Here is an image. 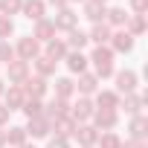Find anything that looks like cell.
Segmentation results:
<instances>
[{"instance_id":"f546056e","label":"cell","mask_w":148,"mask_h":148,"mask_svg":"<svg viewBox=\"0 0 148 148\" xmlns=\"http://www.w3.org/2000/svg\"><path fill=\"white\" fill-rule=\"evenodd\" d=\"M87 61H93L96 67H105V64H113V49H110V47H96V49H93V55H90Z\"/></svg>"},{"instance_id":"ab89813d","label":"cell","mask_w":148,"mask_h":148,"mask_svg":"<svg viewBox=\"0 0 148 148\" xmlns=\"http://www.w3.org/2000/svg\"><path fill=\"white\" fill-rule=\"evenodd\" d=\"M47 3H52L55 9H64V6H70V3H67V0H47Z\"/></svg>"},{"instance_id":"d6a6232c","label":"cell","mask_w":148,"mask_h":148,"mask_svg":"<svg viewBox=\"0 0 148 148\" xmlns=\"http://www.w3.org/2000/svg\"><path fill=\"white\" fill-rule=\"evenodd\" d=\"M21 6H23V0H0V15H21Z\"/></svg>"},{"instance_id":"60d3db41","label":"cell","mask_w":148,"mask_h":148,"mask_svg":"<svg viewBox=\"0 0 148 148\" xmlns=\"http://www.w3.org/2000/svg\"><path fill=\"white\" fill-rule=\"evenodd\" d=\"M0 148H6V131L0 128Z\"/></svg>"},{"instance_id":"d4e9b609","label":"cell","mask_w":148,"mask_h":148,"mask_svg":"<svg viewBox=\"0 0 148 148\" xmlns=\"http://www.w3.org/2000/svg\"><path fill=\"white\" fill-rule=\"evenodd\" d=\"M105 9H108V6L96 3V0H87V3H84V18H87L90 23H102V21H105Z\"/></svg>"},{"instance_id":"d590c367","label":"cell","mask_w":148,"mask_h":148,"mask_svg":"<svg viewBox=\"0 0 148 148\" xmlns=\"http://www.w3.org/2000/svg\"><path fill=\"white\" fill-rule=\"evenodd\" d=\"M148 12V0H131V12L128 15H145Z\"/></svg>"},{"instance_id":"7bdbcfd3","label":"cell","mask_w":148,"mask_h":148,"mask_svg":"<svg viewBox=\"0 0 148 148\" xmlns=\"http://www.w3.org/2000/svg\"><path fill=\"white\" fill-rule=\"evenodd\" d=\"M67 3H87V0H67Z\"/></svg>"},{"instance_id":"ac0fdd59","label":"cell","mask_w":148,"mask_h":148,"mask_svg":"<svg viewBox=\"0 0 148 148\" xmlns=\"http://www.w3.org/2000/svg\"><path fill=\"white\" fill-rule=\"evenodd\" d=\"M64 44H67V49H70V52H82L90 41H87V32L76 26L73 32H67V41H64Z\"/></svg>"},{"instance_id":"5b68a950","label":"cell","mask_w":148,"mask_h":148,"mask_svg":"<svg viewBox=\"0 0 148 148\" xmlns=\"http://www.w3.org/2000/svg\"><path fill=\"white\" fill-rule=\"evenodd\" d=\"M113 79H116V93H136L139 79H136L134 70H116Z\"/></svg>"},{"instance_id":"e575fe53","label":"cell","mask_w":148,"mask_h":148,"mask_svg":"<svg viewBox=\"0 0 148 148\" xmlns=\"http://www.w3.org/2000/svg\"><path fill=\"white\" fill-rule=\"evenodd\" d=\"M9 61H15V47L9 41H0V64H9Z\"/></svg>"},{"instance_id":"ee69618b","label":"cell","mask_w":148,"mask_h":148,"mask_svg":"<svg viewBox=\"0 0 148 148\" xmlns=\"http://www.w3.org/2000/svg\"><path fill=\"white\" fill-rule=\"evenodd\" d=\"M21 148H35V145H29V142H26V145H21Z\"/></svg>"},{"instance_id":"277c9868","label":"cell","mask_w":148,"mask_h":148,"mask_svg":"<svg viewBox=\"0 0 148 148\" xmlns=\"http://www.w3.org/2000/svg\"><path fill=\"white\" fill-rule=\"evenodd\" d=\"M21 90H23V96H26V99H44V96H47V90H49V84H47V79L32 76V79H26V82L21 84Z\"/></svg>"},{"instance_id":"d6986e66","label":"cell","mask_w":148,"mask_h":148,"mask_svg":"<svg viewBox=\"0 0 148 148\" xmlns=\"http://www.w3.org/2000/svg\"><path fill=\"white\" fill-rule=\"evenodd\" d=\"M3 96H6V102H3V105H6L9 110H21V108H23V102H26V96H23L21 84H9V90H6Z\"/></svg>"},{"instance_id":"44dd1931","label":"cell","mask_w":148,"mask_h":148,"mask_svg":"<svg viewBox=\"0 0 148 148\" xmlns=\"http://www.w3.org/2000/svg\"><path fill=\"white\" fill-rule=\"evenodd\" d=\"M64 64H67V70L70 73H87V55L84 52H67V58H64Z\"/></svg>"},{"instance_id":"30bf717a","label":"cell","mask_w":148,"mask_h":148,"mask_svg":"<svg viewBox=\"0 0 148 148\" xmlns=\"http://www.w3.org/2000/svg\"><path fill=\"white\" fill-rule=\"evenodd\" d=\"M6 73H9V82H12V84H23V82L29 79V64L21 61V58H15V61L6 64Z\"/></svg>"},{"instance_id":"6da1fadb","label":"cell","mask_w":148,"mask_h":148,"mask_svg":"<svg viewBox=\"0 0 148 148\" xmlns=\"http://www.w3.org/2000/svg\"><path fill=\"white\" fill-rule=\"evenodd\" d=\"M41 55V44L32 38V35H23V38H18V44H15V58H21V61H35Z\"/></svg>"},{"instance_id":"8fae6325","label":"cell","mask_w":148,"mask_h":148,"mask_svg":"<svg viewBox=\"0 0 148 148\" xmlns=\"http://www.w3.org/2000/svg\"><path fill=\"white\" fill-rule=\"evenodd\" d=\"M67 52H70V49H67L64 38H52V41H47V44H44V55H47L49 61H55V64H58V61H64V58H67Z\"/></svg>"},{"instance_id":"52a82bcc","label":"cell","mask_w":148,"mask_h":148,"mask_svg":"<svg viewBox=\"0 0 148 148\" xmlns=\"http://www.w3.org/2000/svg\"><path fill=\"white\" fill-rule=\"evenodd\" d=\"M110 49H113V55L119 52V55H128V52H134V38L125 32V29H116L113 35H110Z\"/></svg>"},{"instance_id":"3957f363","label":"cell","mask_w":148,"mask_h":148,"mask_svg":"<svg viewBox=\"0 0 148 148\" xmlns=\"http://www.w3.org/2000/svg\"><path fill=\"white\" fill-rule=\"evenodd\" d=\"M52 26H55V32H73V29L79 26V15L73 12L70 6H64V9H58V12H55Z\"/></svg>"},{"instance_id":"7c38bea8","label":"cell","mask_w":148,"mask_h":148,"mask_svg":"<svg viewBox=\"0 0 148 148\" xmlns=\"http://www.w3.org/2000/svg\"><path fill=\"white\" fill-rule=\"evenodd\" d=\"M93 105L102 108V110H119V93L116 90H96L93 93Z\"/></svg>"},{"instance_id":"4fadbf2b","label":"cell","mask_w":148,"mask_h":148,"mask_svg":"<svg viewBox=\"0 0 148 148\" xmlns=\"http://www.w3.org/2000/svg\"><path fill=\"white\" fill-rule=\"evenodd\" d=\"M49 131H52V122H49L47 116H35V119H29V125H26V136H35V139L49 136Z\"/></svg>"},{"instance_id":"74e56055","label":"cell","mask_w":148,"mask_h":148,"mask_svg":"<svg viewBox=\"0 0 148 148\" xmlns=\"http://www.w3.org/2000/svg\"><path fill=\"white\" fill-rule=\"evenodd\" d=\"M122 148H145V139H122Z\"/></svg>"},{"instance_id":"9a60e30c","label":"cell","mask_w":148,"mask_h":148,"mask_svg":"<svg viewBox=\"0 0 148 148\" xmlns=\"http://www.w3.org/2000/svg\"><path fill=\"white\" fill-rule=\"evenodd\" d=\"M32 38L41 44H47V41H52L55 38V26H52V18H41V21H35V29H32Z\"/></svg>"},{"instance_id":"f1b7e54d","label":"cell","mask_w":148,"mask_h":148,"mask_svg":"<svg viewBox=\"0 0 148 148\" xmlns=\"http://www.w3.org/2000/svg\"><path fill=\"white\" fill-rule=\"evenodd\" d=\"M32 64H35V73H38L41 79H49V76H55V61H49L47 55H38Z\"/></svg>"},{"instance_id":"cb8c5ba5","label":"cell","mask_w":148,"mask_h":148,"mask_svg":"<svg viewBox=\"0 0 148 148\" xmlns=\"http://www.w3.org/2000/svg\"><path fill=\"white\" fill-rule=\"evenodd\" d=\"M125 21H128V12L122 9V6H110V9H105V23L113 29V26H125Z\"/></svg>"},{"instance_id":"484cf974","label":"cell","mask_w":148,"mask_h":148,"mask_svg":"<svg viewBox=\"0 0 148 148\" xmlns=\"http://www.w3.org/2000/svg\"><path fill=\"white\" fill-rule=\"evenodd\" d=\"M125 32H128L131 38H139V35L145 32V15H128V21H125Z\"/></svg>"},{"instance_id":"4316f807","label":"cell","mask_w":148,"mask_h":148,"mask_svg":"<svg viewBox=\"0 0 148 148\" xmlns=\"http://www.w3.org/2000/svg\"><path fill=\"white\" fill-rule=\"evenodd\" d=\"M6 145H12V148L26 145V128H23V125H12V128L6 131Z\"/></svg>"},{"instance_id":"7402d4cb","label":"cell","mask_w":148,"mask_h":148,"mask_svg":"<svg viewBox=\"0 0 148 148\" xmlns=\"http://www.w3.org/2000/svg\"><path fill=\"white\" fill-rule=\"evenodd\" d=\"M128 131H131V139H145V136H148V119H145L142 113L131 116V125H128Z\"/></svg>"},{"instance_id":"f35d334b","label":"cell","mask_w":148,"mask_h":148,"mask_svg":"<svg viewBox=\"0 0 148 148\" xmlns=\"http://www.w3.org/2000/svg\"><path fill=\"white\" fill-rule=\"evenodd\" d=\"M9 116H12V110H9L6 105H0V128H3V125H9Z\"/></svg>"},{"instance_id":"f6af8a7d","label":"cell","mask_w":148,"mask_h":148,"mask_svg":"<svg viewBox=\"0 0 148 148\" xmlns=\"http://www.w3.org/2000/svg\"><path fill=\"white\" fill-rule=\"evenodd\" d=\"M96 3H102V6H105V3H108V0H96Z\"/></svg>"},{"instance_id":"ffe728a7","label":"cell","mask_w":148,"mask_h":148,"mask_svg":"<svg viewBox=\"0 0 148 148\" xmlns=\"http://www.w3.org/2000/svg\"><path fill=\"white\" fill-rule=\"evenodd\" d=\"M76 90L82 93V96H93L96 90H99V79L93 76V73H82V76H79V84H76Z\"/></svg>"},{"instance_id":"9c48e42d","label":"cell","mask_w":148,"mask_h":148,"mask_svg":"<svg viewBox=\"0 0 148 148\" xmlns=\"http://www.w3.org/2000/svg\"><path fill=\"white\" fill-rule=\"evenodd\" d=\"M44 116H47L49 122H55V119H61V116H70V102L55 96L52 102H47V105H44Z\"/></svg>"},{"instance_id":"b9f144b4","label":"cell","mask_w":148,"mask_h":148,"mask_svg":"<svg viewBox=\"0 0 148 148\" xmlns=\"http://www.w3.org/2000/svg\"><path fill=\"white\" fill-rule=\"evenodd\" d=\"M3 93H6V82H3V79H0V96H3Z\"/></svg>"},{"instance_id":"e0dca14e","label":"cell","mask_w":148,"mask_h":148,"mask_svg":"<svg viewBox=\"0 0 148 148\" xmlns=\"http://www.w3.org/2000/svg\"><path fill=\"white\" fill-rule=\"evenodd\" d=\"M110 35H113V29L102 21V23H93V29H90V35H87V41H93L96 47H108V41H110Z\"/></svg>"},{"instance_id":"ba28073f","label":"cell","mask_w":148,"mask_h":148,"mask_svg":"<svg viewBox=\"0 0 148 148\" xmlns=\"http://www.w3.org/2000/svg\"><path fill=\"white\" fill-rule=\"evenodd\" d=\"M73 136L79 139V145L82 148H96V139H99V131L90 125V122H84V125H76V131H73Z\"/></svg>"},{"instance_id":"4dcf8cb0","label":"cell","mask_w":148,"mask_h":148,"mask_svg":"<svg viewBox=\"0 0 148 148\" xmlns=\"http://www.w3.org/2000/svg\"><path fill=\"white\" fill-rule=\"evenodd\" d=\"M96 145L99 148H122V136L116 131H102L99 139H96Z\"/></svg>"},{"instance_id":"7a4b0ae2","label":"cell","mask_w":148,"mask_h":148,"mask_svg":"<svg viewBox=\"0 0 148 148\" xmlns=\"http://www.w3.org/2000/svg\"><path fill=\"white\" fill-rule=\"evenodd\" d=\"M90 125L102 134V131H113L116 125H119V110H102V108H96L93 110V116H90Z\"/></svg>"},{"instance_id":"1f68e13d","label":"cell","mask_w":148,"mask_h":148,"mask_svg":"<svg viewBox=\"0 0 148 148\" xmlns=\"http://www.w3.org/2000/svg\"><path fill=\"white\" fill-rule=\"evenodd\" d=\"M21 110L26 113V119H35V116H44V102H41V99H26Z\"/></svg>"},{"instance_id":"8d00e7d4","label":"cell","mask_w":148,"mask_h":148,"mask_svg":"<svg viewBox=\"0 0 148 148\" xmlns=\"http://www.w3.org/2000/svg\"><path fill=\"white\" fill-rule=\"evenodd\" d=\"M47 148H70V139H67V136H52Z\"/></svg>"},{"instance_id":"836d02e7","label":"cell","mask_w":148,"mask_h":148,"mask_svg":"<svg viewBox=\"0 0 148 148\" xmlns=\"http://www.w3.org/2000/svg\"><path fill=\"white\" fill-rule=\"evenodd\" d=\"M9 35H15V21L6 18V15H0V41H6Z\"/></svg>"},{"instance_id":"8992f818","label":"cell","mask_w":148,"mask_h":148,"mask_svg":"<svg viewBox=\"0 0 148 148\" xmlns=\"http://www.w3.org/2000/svg\"><path fill=\"white\" fill-rule=\"evenodd\" d=\"M93 110H96V105H93V99H87V96H82L76 105L70 108V116L76 119L79 125H84V122H90V116H93Z\"/></svg>"},{"instance_id":"603a6c76","label":"cell","mask_w":148,"mask_h":148,"mask_svg":"<svg viewBox=\"0 0 148 148\" xmlns=\"http://www.w3.org/2000/svg\"><path fill=\"white\" fill-rule=\"evenodd\" d=\"M52 90H55V96H58V99H67V102H70V96L76 93V82L67 79V76H61V79H55Z\"/></svg>"},{"instance_id":"2e32d148","label":"cell","mask_w":148,"mask_h":148,"mask_svg":"<svg viewBox=\"0 0 148 148\" xmlns=\"http://www.w3.org/2000/svg\"><path fill=\"white\" fill-rule=\"evenodd\" d=\"M142 105H145V96H142V93H125V99H119V108H122L128 116L142 113Z\"/></svg>"},{"instance_id":"5bb4252c","label":"cell","mask_w":148,"mask_h":148,"mask_svg":"<svg viewBox=\"0 0 148 148\" xmlns=\"http://www.w3.org/2000/svg\"><path fill=\"white\" fill-rule=\"evenodd\" d=\"M21 15L26 18V21H41L44 15H47V3L44 0H23V6H21Z\"/></svg>"},{"instance_id":"83f0119b","label":"cell","mask_w":148,"mask_h":148,"mask_svg":"<svg viewBox=\"0 0 148 148\" xmlns=\"http://www.w3.org/2000/svg\"><path fill=\"white\" fill-rule=\"evenodd\" d=\"M76 119H73V116H61V119H55L52 122V131H55V136H70L73 131H76Z\"/></svg>"}]
</instances>
